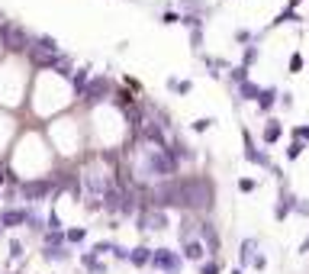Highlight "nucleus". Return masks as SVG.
I'll return each instance as SVG.
<instances>
[{
    "label": "nucleus",
    "mask_w": 309,
    "mask_h": 274,
    "mask_svg": "<svg viewBox=\"0 0 309 274\" xmlns=\"http://www.w3.org/2000/svg\"><path fill=\"white\" fill-rule=\"evenodd\" d=\"M26 226V203L23 207H13V203H7V207H0V229H20Z\"/></svg>",
    "instance_id": "0eeeda50"
},
{
    "label": "nucleus",
    "mask_w": 309,
    "mask_h": 274,
    "mask_svg": "<svg viewBox=\"0 0 309 274\" xmlns=\"http://www.w3.org/2000/svg\"><path fill=\"white\" fill-rule=\"evenodd\" d=\"M284 23H299V13H296V10H290V7H287L284 13H277V16H274L271 29H274V26H284Z\"/></svg>",
    "instance_id": "bb28decb"
},
{
    "label": "nucleus",
    "mask_w": 309,
    "mask_h": 274,
    "mask_svg": "<svg viewBox=\"0 0 309 274\" xmlns=\"http://www.w3.org/2000/svg\"><path fill=\"white\" fill-rule=\"evenodd\" d=\"M232 274H242V271H232Z\"/></svg>",
    "instance_id": "c03bdc74"
},
{
    "label": "nucleus",
    "mask_w": 309,
    "mask_h": 274,
    "mask_svg": "<svg viewBox=\"0 0 309 274\" xmlns=\"http://www.w3.org/2000/svg\"><path fill=\"white\" fill-rule=\"evenodd\" d=\"M113 258H116V261H129V249H122V245H113Z\"/></svg>",
    "instance_id": "4c0bfd02"
},
{
    "label": "nucleus",
    "mask_w": 309,
    "mask_h": 274,
    "mask_svg": "<svg viewBox=\"0 0 309 274\" xmlns=\"http://www.w3.org/2000/svg\"><path fill=\"white\" fill-rule=\"evenodd\" d=\"M299 252H309V236L303 239V245H299Z\"/></svg>",
    "instance_id": "79ce46f5"
},
{
    "label": "nucleus",
    "mask_w": 309,
    "mask_h": 274,
    "mask_svg": "<svg viewBox=\"0 0 309 274\" xmlns=\"http://www.w3.org/2000/svg\"><path fill=\"white\" fill-rule=\"evenodd\" d=\"M84 239H87V229H84V226H68V229H65V242H68V245H81Z\"/></svg>",
    "instance_id": "b1692460"
},
{
    "label": "nucleus",
    "mask_w": 309,
    "mask_h": 274,
    "mask_svg": "<svg viewBox=\"0 0 309 274\" xmlns=\"http://www.w3.org/2000/svg\"><path fill=\"white\" fill-rule=\"evenodd\" d=\"M129 264H132V268H148V264H152V249H148V245H136V249H129Z\"/></svg>",
    "instance_id": "f3484780"
},
{
    "label": "nucleus",
    "mask_w": 309,
    "mask_h": 274,
    "mask_svg": "<svg viewBox=\"0 0 309 274\" xmlns=\"http://www.w3.org/2000/svg\"><path fill=\"white\" fill-rule=\"evenodd\" d=\"M42 258H46L49 264H52V261L61 264V261L71 258V245H68V242H61V245H42Z\"/></svg>",
    "instance_id": "9b49d317"
},
{
    "label": "nucleus",
    "mask_w": 309,
    "mask_h": 274,
    "mask_svg": "<svg viewBox=\"0 0 309 274\" xmlns=\"http://www.w3.org/2000/svg\"><path fill=\"white\" fill-rule=\"evenodd\" d=\"M187 32H190V49L193 52H203V42H206V23L193 26V29H187Z\"/></svg>",
    "instance_id": "412c9836"
},
{
    "label": "nucleus",
    "mask_w": 309,
    "mask_h": 274,
    "mask_svg": "<svg viewBox=\"0 0 309 274\" xmlns=\"http://www.w3.org/2000/svg\"><path fill=\"white\" fill-rule=\"evenodd\" d=\"M261 136H264V142H268V145H274L280 136H284V126H280V120L271 116L268 123H264V132H261Z\"/></svg>",
    "instance_id": "6ab92c4d"
},
{
    "label": "nucleus",
    "mask_w": 309,
    "mask_h": 274,
    "mask_svg": "<svg viewBox=\"0 0 309 274\" xmlns=\"http://www.w3.org/2000/svg\"><path fill=\"white\" fill-rule=\"evenodd\" d=\"M116 81L113 77H107V74H91V81H87V87L81 94L74 97L81 107H97V103H107V100H113V94H116Z\"/></svg>",
    "instance_id": "f03ea898"
},
{
    "label": "nucleus",
    "mask_w": 309,
    "mask_h": 274,
    "mask_svg": "<svg viewBox=\"0 0 309 274\" xmlns=\"http://www.w3.org/2000/svg\"><path fill=\"white\" fill-rule=\"evenodd\" d=\"M87 81H91V65H77L71 71V77H68V87H71V94L77 97L87 87Z\"/></svg>",
    "instance_id": "f8f14e48"
},
{
    "label": "nucleus",
    "mask_w": 309,
    "mask_h": 274,
    "mask_svg": "<svg viewBox=\"0 0 309 274\" xmlns=\"http://www.w3.org/2000/svg\"><path fill=\"white\" fill-rule=\"evenodd\" d=\"M161 23H181V10H164L161 13Z\"/></svg>",
    "instance_id": "e433bc0d"
},
{
    "label": "nucleus",
    "mask_w": 309,
    "mask_h": 274,
    "mask_svg": "<svg viewBox=\"0 0 309 274\" xmlns=\"http://www.w3.org/2000/svg\"><path fill=\"white\" fill-rule=\"evenodd\" d=\"M164 87H167V91H171V94H190L193 91V81H187V77H184V81H178V77H167V81H164Z\"/></svg>",
    "instance_id": "4be33fe9"
},
{
    "label": "nucleus",
    "mask_w": 309,
    "mask_h": 274,
    "mask_svg": "<svg viewBox=\"0 0 309 274\" xmlns=\"http://www.w3.org/2000/svg\"><path fill=\"white\" fill-rule=\"evenodd\" d=\"M232 39L238 42V46H251V42H258V36H254L251 29H235V32H232Z\"/></svg>",
    "instance_id": "cd10ccee"
},
{
    "label": "nucleus",
    "mask_w": 309,
    "mask_h": 274,
    "mask_svg": "<svg viewBox=\"0 0 309 274\" xmlns=\"http://www.w3.org/2000/svg\"><path fill=\"white\" fill-rule=\"evenodd\" d=\"M303 65H306L303 55H299V52H293V55H290V74H299V71H303Z\"/></svg>",
    "instance_id": "2f4dec72"
},
{
    "label": "nucleus",
    "mask_w": 309,
    "mask_h": 274,
    "mask_svg": "<svg viewBox=\"0 0 309 274\" xmlns=\"http://www.w3.org/2000/svg\"><path fill=\"white\" fill-rule=\"evenodd\" d=\"M226 81L232 84V87H238V84H242V81H248V68H242V65L229 68V71H226Z\"/></svg>",
    "instance_id": "393cba45"
},
{
    "label": "nucleus",
    "mask_w": 309,
    "mask_h": 274,
    "mask_svg": "<svg viewBox=\"0 0 309 274\" xmlns=\"http://www.w3.org/2000/svg\"><path fill=\"white\" fill-rule=\"evenodd\" d=\"M293 139H296V142H309V123H306V126H296V129H293Z\"/></svg>",
    "instance_id": "f704fd0d"
},
{
    "label": "nucleus",
    "mask_w": 309,
    "mask_h": 274,
    "mask_svg": "<svg viewBox=\"0 0 309 274\" xmlns=\"http://www.w3.org/2000/svg\"><path fill=\"white\" fill-rule=\"evenodd\" d=\"M29 49H39V52H46V55H58V52H61L58 39H52L49 32H32V36H29Z\"/></svg>",
    "instance_id": "9d476101"
},
{
    "label": "nucleus",
    "mask_w": 309,
    "mask_h": 274,
    "mask_svg": "<svg viewBox=\"0 0 309 274\" xmlns=\"http://www.w3.org/2000/svg\"><path fill=\"white\" fill-rule=\"evenodd\" d=\"M258 94H261V87L254 84L251 77H248V81H242V84L235 87V97H238V100H258Z\"/></svg>",
    "instance_id": "aec40b11"
},
{
    "label": "nucleus",
    "mask_w": 309,
    "mask_h": 274,
    "mask_svg": "<svg viewBox=\"0 0 309 274\" xmlns=\"http://www.w3.org/2000/svg\"><path fill=\"white\" fill-rule=\"evenodd\" d=\"M77 261H81V268L87 274H107V261H100V255H94V252H84Z\"/></svg>",
    "instance_id": "2eb2a0df"
},
{
    "label": "nucleus",
    "mask_w": 309,
    "mask_h": 274,
    "mask_svg": "<svg viewBox=\"0 0 309 274\" xmlns=\"http://www.w3.org/2000/svg\"><path fill=\"white\" fill-rule=\"evenodd\" d=\"M277 100H280V91H277V87H261V94H258V100H254V103H258L261 113H271Z\"/></svg>",
    "instance_id": "dca6fc26"
},
{
    "label": "nucleus",
    "mask_w": 309,
    "mask_h": 274,
    "mask_svg": "<svg viewBox=\"0 0 309 274\" xmlns=\"http://www.w3.org/2000/svg\"><path fill=\"white\" fill-rule=\"evenodd\" d=\"M303 148H306V142H296V139H293V142H290V148H287V158H290V162H296V158L303 155Z\"/></svg>",
    "instance_id": "c756f323"
},
{
    "label": "nucleus",
    "mask_w": 309,
    "mask_h": 274,
    "mask_svg": "<svg viewBox=\"0 0 309 274\" xmlns=\"http://www.w3.org/2000/svg\"><path fill=\"white\" fill-rule=\"evenodd\" d=\"M254 187H258V181H254V178H242V181H238V190H242V193H251Z\"/></svg>",
    "instance_id": "72a5a7b5"
},
{
    "label": "nucleus",
    "mask_w": 309,
    "mask_h": 274,
    "mask_svg": "<svg viewBox=\"0 0 309 274\" xmlns=\"http://www.w3.org/2000/svg\"><path fill=\"white\" fill-rule=\"evenodd\" d=\"M23 252H26V245L20 242V239H13V242H10V255H13V258H23Z\"/></svg>",
    "instance_id": "c9c22d12"
},
{
    "label": "nucleus",
    "mask_w": 309,
    "mask_h": 274,
    "mask_svg": "<svg viewBox=\"0 0 309 274\" xmlns=\"http://www.w3.org/2000/svg\"><path fill=\"white\" fill-rule=\"evenodd\" d=\"M242 142H245V158H248V162H254V165H261V168H268V171H277V168L271 165V158H268V152H264V148H258V145H254V139H251V132H248V129H242Z\"/></svg>",
    "instance_id": "423d86ee"
},
{
    "label": "nucleus",
    "mask_w": 309,
    "mask_h": 274,
    "mask_svg": "<svg viewBox=\"0 0 309 274\" xmlns=\"http://www.w3.org/2000/svg\"><path fill=\"white\" fill-rule=\"evenodd\" d=\"M261 58V49H258V42H251V46H245L242 49V68H248L251 71V65Z\"/></svg>",
    "instance_id": "5701e85b"
},
{
    "label": "nucleus",
    "mask_w": 309,
    "mask_h": 274,
    "mask_svg": "<svg viewBox=\"0 0 309 274\" xmlns=\"http://www.w3.org/2000/svg\"><path fill=\"white\" fill-rule=\"evenodd\" d=\"M181 255H184V261H193V264H200L203 258H209L206 245H203L197 236H193V239H184V242H181Z\"/></svg>",
    "instance_id": "1a4fd4ad"
},
{
    "label": "nucleus",
    "mask_w": 309,
    "mask_h": 274,
    "mask_svg": "<svg viewBox=\"0 0 309 274\" xmlns=\"http://www.w3.org/2000/svg\"><path fill=\"white\" fill-rule=\"evenodd\" d=\"M4 20H7V16H4V10H0V23H4Z\"/></svg>",
    "instance_id": "37998d69"
},
{
    "label": "nucleus",
    "mask_w": 309,
    "mask_h": 274,
    "mask_svg": "<svg viewBox=\"0 0 309 274\" xmlns=\"http://www.w3.org/2000/svg\"><path fill=\"white\" fill-rule=\"evenodd\" d=\"M178 10H181V13L203 16V20H206V16L213 13V7H209V4H203V0H178Z\"/></svg>",
    "instance_id": "4468645a"
},
{
    "label": "nucleus",
    "mask_w": 309,
    "mask_h": 274,
    "mask_svg": "<svg viewBox=\"0 0 309 274\" xmlns=\"http://www.w3.org/2000/svg\"><path fill=\"white\" fill-rule=\"evenodd\" d=\"M219 268H223V264H219V258H206V261H200V264H197V271H200V274H219Z\"/></svg>",
    "instance_id": "c85d7f7f"
},
{
    "label": "nucleus",
    "mask_w": 309,
    "mask_h": 274,
    "mask_svg": "<svg viewBox=\"0 0 309 274\" xmlns=\"http://www.w3.org/2000/svg\"><path fill=\"white\" fill-rule=\"evenodd\" d=\"M299 4H303V0H287V7H290V10H296Z\"/></svg>",
    "instance_id": "a19ab883"
},
{
    "label": "nucleus",
    "mask_w": 309,
    "mask_h": 274,
    "mask_svg": "<svg viewBox=\"0 0 309 274\" xmlns=\"http://www.w3.org/2000/svg\"><path fill=\"white\" fill-rule=\"evenodd\" d=\"M29 36H32V29H26L23 23L4 20L0 23V52H7V55H26Z\"/></svg>",
    "instance_id": "7ed1b4c3"
},
{
    "label": "nucleus",
    "mask_w": 309,
    "mask_h": 274,
    "mask_svg": "<svg viewBox=\"0 0 309 274\" xmlns=\"http://www.w3.org/2000/svg\"><path fill=\"white\" fill-rule=\"evenodd\" d=\"M238 261H242L245 268H258V271L268 268L264 255L258 252V239H245V242H242V249H238Z\"/></svg>",
    "instance_id": "39448f33"
},
{
    "label": "nucleus",
    "mask_w": 309,
    "mask_h": 274,
    "mask_svg": "<svg viewBox=\"0 0 309 274\" xmlns=\"http://www.w3.org/2000/svg\"><path fill=\"white\" fill-rule=\"evenodd\" d=\"M148 268H155V271H161V274H181L184 268V255L181 252H174V249H152V264Z\"/></svg>",
    "instance_id": "20e7f679"
},
{
    "label": "nucleus",
    "mask_w": 309,
    "mask_h": 274,
    "mask_svg": "<svg viewBox=\"0 0 309 274\" xmlns=\"http://www.w3.org/2000/svg\"><path fill=\"white\" fill-rule=\"evenodd\" d=\"M280 103H284V107H293V94L284 91V94H280Z\"/></svg>",
    "instance_id": "ea45409f"
},
{
    "label": "nucleus",
    "mask_w": 309,
    "mask_h": 274,
    "mask_svg": "<svg viewBox=\"0 0 309 274\" xmlns=\"http://www.w3.org/2000/svg\"><path fill=\"white\" fill-rule=\"evenodd\" d=\"M167 148H171V155H174V162H178V168H181V165H190L193 158H197V152H193V148L184 142L181 136H174V132H171V139H167Z\"/></svg>",
    "instance_id": "6e6552de"
},
{
    "label": "nucleus",
    "mask_w": 309,
    "mask_h": 274,
    "mask_svg": "<svg viewBox=\"0 0 309 274\" xmlns=\"http://www.w3.org/2000/svg\"><path fill=\"white\" fill-rule=\"evenodd\" d=\"M293 213H299V216H309V200H296Z\"/></svg>",
    "instance_id": "58836bf2"
},
{
    "label": "nucleus",
    "mask_w": 309,
    "mask_h": 274,
    "mask_svg": "<svg viewBox=\"0 0 309 274\" xmlns=\"http://www.w3.org/2000/svg\"><path fill=\"white\" fill-rule=\"evenodd\" d=\"M113 245H116V242H110V239H103V242H97L91 252H94V255H113Z\"/></svg>",
    "instance_id": "7c9ffc66"
},
{
    "label": "nucleus",
    "mask_w": 309,
    "mask_h": 274,
    "mask_svg": "<svg viewBox=\"0 0 309 274\" xmlns=\"http://www.w3.org/2000/svg\"><path fill=\"white\" fill-rule=\"evenodd\" d=\"M184 213H209L216 207V190L209 178H181Z\"/></svg>",
    "instance_id": "f257e3e1"
},
{
    "label": "nucleus",
    "mask_w": 309,
    "mask_h": 274,
    "mask_svg": "<svg viewBox=\"0 0 309 274\" xmlns=\"http://www.w3.org/2000/svg\"><path fill=\"white\" fill-rule=\"evenodd\" d=\"M26 229H29V232H46V216H42L32 203L26 207Z\"/></svg>",
    "instance_id": "a211bd4d"
},
{
    "label": "nucleus",
    "mask_w": 309,
    "mask_h": 274,
    "mask_svg": "<svg viewBox=\"0 0 309 274\" xmlns=\"http://www.w3.org/2000/svg\"><path fill=\"white\" fill-rule=\"evenodd\" d=\"M293 207H296V197H293L287 187H280V197H277V210H274V216H277V219H287L290 213H293Z\"/></svg>",
    "instance_id": "ddd939ff"
},
{
    "label": "nucleus",
    "mask_w": 309,
    "mask_h": 274,
    "mask_svg": "<svg viewBox=\"0 0 309 274\" xmlns=\"http://www.w3.org/2000/svg\"><path fill=\"white\" fill-rule=\"evenodd\" d=\"M65 242V229H46L42 232V245H61Z\"/></svg>",
    "instance_id": "a878e982"
},
{
    "label": "nucleus",
    "mask_w": 309,
    "mask_h": 274,
    "mask_svg": "<svg viewBox=\"0 0 309 274\" xmlns=\"http://www.w3.org/2000/svg\"><path fill=\"white\" fill-rule=\"evenodd\" d=\"M213 123H216V120H209V116H206V120H193V126H190V129H193V132H206L209 126H213Z\"/></svg>",
    "instance_id": "473e14b6"
},
{
    "label": "nucleus",
    "mask_w": 309,
    "mask_h": 274,
    "mask_svg": "<svg viewBox=\"0 0 309 274\" xmlns=\"http://www.w3.org/2000/svg\"><path fill=\"white\" fill-rule=\"evenodd\" d=\"M0 232H4V229H0Z\"/></svg>",
    "instance_id": "a18cd8bd"
}]
</instances>
